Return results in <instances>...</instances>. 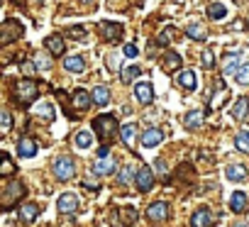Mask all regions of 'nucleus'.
I'll use <instances>...</instances> for the list:
<instances>
[{
    "instance_id": "e433bc0d",
    "label": "nucleus",
    "mask_w": 249,
    "mask_h": 227,
    "mask_svg": "<svg viewBox=\"0 0 249 227\" xmlns=\"http://www.w3.org/2000/svg\"><path fill=\"white\" fill-rule=\"evenodd\" d=\"M10 125H13L10 112H8V110H3V112H0V132L8 135V132H10Z\"/></svg>"
},
{
    "instance_id": "b1692460",
    "label": "nucleus",
    "mask_w": 249,
    "mask_h": 227,
    "mask_svg": "<svg viewBox=\"0 0 249 227\" xmlns=\"http://www.w3.org/2000/svg\"><path fill=\"white\" fill-rule=\"evenodd\" d=\"M64 69H66L69 73H83L86 61H83V56L73 54V56H66V59H64Z\"/></svg>"
},
{
    "instance_id": "f8f14e48",
    "label": "nucleus",
    "mask_w": 249,
    "mask_h": 227,
    "mask_svg": "<svg viewBox=\"0 0 249 227\" xmlns=\"http://www.w3.org/2000/svg\"><path fill=\"white\" fill-rule=\"evenodd\" d=\"M176 83H178L183 90H196V88H198L196 71H191V69H183V71H178V76H176Z\"/></svg>"
},
{
    "instance_id": "a18cd8bd",
    "label": "nucleus",
    "mask_w": 249,
    "mask_h": 227,
    "mask_svg": "<svg viewBox=\"0 0 249 227\" xmlns=\"http://www.w3.org/2000/svg\"><path fill=\"white\" fill-rule=\"evenodd\" d=\"M232 227H249V225H244V222H234Z\"/></svg>"
},
{
    "instance_id": "4c0bfd02",
    "label": "nucleus",
    "mask_w": 249,
    "mask_h": 227,
    "mask_svg": "<svg viewBox=\"0 0 249 227\" xmlns=\"http://www.w3.org/2000/svg\"><path fill=\"white\" fill-rule=\"evenodd\" d=\"M93 144V137H90V132H78L76 135V147H81V149H88Z\"/></svg>"
},
{
    "instance_id": "2f4dec72",
    "label": "nucleus",
    "mask_w": 249,
    "mask_h": 227,
    "mask_svg": "<svg viewBox=\"0 0 249 227\" xmlns=\"http://www.w3.org/2000/svg\"><path fill=\"white\" fill-rule=\"evenodd\" d=\"M178 66H181V56L174 54V52H169V54L164 56V61H161V69H164V71H174V69H178Z\"/></svg>"
},
{
    "instance_id": "72a5a7b5",
    "label": "nucleus",
    "mask_w": 249,
    "mask_h": 227,
    "mask_svg": "<svg viewBox=\"0 0 249 227\" xmlns=\"http://www.w3.org/2000/svg\"><path fill=\"white\" fill-rule=\"evenodd\" d=\"M234 147L249 154V132H247V130H239V132L234 135Z\"/></svg>"
},
{
    "instance_id": "9d476101",
    "label": "nucleus",
    "mask_w": 249,
    "mask_h": 227,
    "mask_svg": "<svg viewBox=\"0 0 249 227\" xmlns=\"http://www.w3.org/2000/svg\"><path fill=\"white\" fill-rule=\"evenodd\" d=\"M98 30H100V37H103L105 42H115L117 37H122V25H120V22H107V20H105V22H100Z\"/></svg>"
},
{
    "instance_id": "c756f323",
    "label": "nucleus",
    "mask_w": 249,
    "mask_h": 227,
    "mask_svg": "<svg viewBox=\"0 0 249 227\" xmlns=\"http://www.w3.org/2000/svg\"><path fill=\"white\" fill-rule=\"evenodd\" d=\"M186 35H188L191 39H196V42H203V39H205V30H203V25H198V22H188Z\"/></svg>"
},
{
    "instance_id": "5701e85b",
    "label": "nucleus",
    "mask_w": 249,
    "mask_h": 227,
    "mask_svg": "<svg viewBox=\"0 0 249 227\" xmlns=\"http://www.w3.org/2000/svg\"><path fill=\"white\" fill-rule=\"evenodd\" d=\"M178 39V30L174 27V25H169V27H164L161 32H159V37H157V44L159 47H169L171 42H176Z\"/></svg>"
},
{
    "instance_id": "ea45409f",
    "label": "nucleus",
    "mask_w": 249,
    "mask_h": 227,
    "mask_svg": "<svg viewBox=\"0 0 249 227\" xmlns=\"http://www.w3.org/2000/svg\"><path fill=\"white\" fill-rule=\"evenodd\" d=\"M200 61H203V69H213V64H215V56H213V52H210V49H203V54H200Z\"/></svg>"
},
{
    "instance_id": "9b49d317",
    "label": "nucleus",
    "mask_w": 249,
    "mask_h": 227,
    "mask_svg": "<svg viewBox=\"0 0 249 227\" xmlns=\"http://www.w3.org/2000/svg\"><path fill=\"white\" fill-rule=\"evenodd\" d=\"M152 186H154V174H152V169H149L147 164H142L140 171H137V188H140L142 193H147Z\"/></svg>"
},
{
    "instance_id": "c85d7f7f",
    "label": "nucleus",
    "mask_w": 249,
    "mask_h": 227,
    "mask_svg": "<svg viewBox=\"0 0 249 227\" xmlns=\"http://www.w3.org/2000/svg\"><path fill=\"white\" fill-rule=\"evenodd\" d=\"M90 103H93V95H90V93H86V90H81V88L73 93V105H76L78 110H88Z\"/></svg>"
},
{
    "instance_id": "a19ab883",
    "label": "nucleus",
    "mask_w": 249,
    "mask_h": 227,
    "mask_svg": "<svg viewBox=\"0 0 249 227\" xmlns=\"http://www.w3.org/2000/svg\"><path fill=\"white\" fill-rule=\"evenodd\" d=\"M15 171V166H13V161H10V157L3 152V176H10Z\"/></svg>"
},
{
    "instance_id": "aec40b11",
    "label": "nucleus",
    "mask_w": 249,
    "mask_h": 227,
    "mask_svg": "<svg viewBox=\"0 0 249 227\" xmlns=\"http://www.w3.org/2000/svg\"><path fill=\"white\" fill-rule=\"evenodd\" d=\"M239 61H242L239 54H227V56L222 59V73H225V76H234V73L239 71V66H242Z\"/></svg>"
},
{
    "instance_id": "bb28decb",
    "label": "nucleus",
    "mask_w": 249,
    "mask_h": 227,
    "mask_svg": "<svg viewBox=\"0 0 249 227\" xmlns=\"http://www.w3.org/2000/svg\"><path fill=\"white\" fill-rule=\"evenodd\" d=\"M32 112H35V118H39L42 122H52L54 120V107L49 103H39Z\"/></svg>"
},
{
    "instance_id": "4be33fe9",
    "label": "nucleus",
    "mask_w": 249,
    "mask_h": 227,
    "mask_svg": "<svg viewBox=\"0 0 249 227\" xmlns=\"http://www.w3.org/2000/svg\"><path fill=\"white\" fill-rule=\"evenodd\" d=\"M18 215H20V220H22V222H27V225H30V222H35V220H37V215H39V205H37V203H25V205L18 210Z\"/></svg>"
},
{
    "instance_id": "c03bdc74",
    "label": "nucleus",
    "mask_w": 249,
    "mask_h": 227,
    "mask_svg": "<svg viewBox=\"0 0 249 227\" xmlns=\"http://www.w3.org/2000/svg\"><path fill=\"white\" fill-rule=\"evenodd\" d=\"M107 69H110V71H117V61H115V54H110V56H107Z\"/></svg>"
},
{
    "instance_id": "412c9836",
    "label": "nucleus",
    "mask_w": 249,
    "mask_h": 227,
    "mask_svg": "<svg viewBox=\"0 0 249 227\" xmlns=\"http://www.w3.org/2000/svg\"><path fill=\"white\" fill-rule=\"evenodd\" d=\"M161 140H164V132H161V130H157V127H152V130H147V132L142 135V144H144V147H149V149L159 147V144H161Z\"/></svg>"
},
{
    "instance_id": "423d86ee",
    "label": "nucleus",
    "mask_w": 249,
    "mask_h": 227,
    "mask_svg": "<svg viewBox=\"0 0 249 227\" xmlns=\"http://www.w3.org/2000/svg\"><path fill=\"white\" fill-rule=\"evenodd\" d=\"M22 35H25L22 22H15V20H5V22H3V32H0V39H3L5 44L13 42V39H20Z\"/></svg>"
},
{
    "instance_id": "c9c22d12",
    "label": "nucleus",
    "mask_w": 249,
    "mask_h": 227,
    "mask_svg": "<svg viewBox=\"0 0 249 227\" xmlns=\"http://www.w3.org/2000/svg\"><path fill=\"white\" fill-rule=\"evenodd\" d=\"M35 69H39V71H49V69H52L49 56H47V54H35Z\"/></svg>"
},
{
    "instance_id": "cd10ccee",
    "label": "nucleus",
    "mask_w": 249,
    "mask_h": 227,
    "mask_svg": "<svg viewBox=\"0 0 249 227\" xmlns=\"http://www.w3.org/2000/svg\"><path fill=\"white\" fill-rule=\"evenodd\" d=\"M90 95H93V103L100 105V107L110 103V88H107V86H95Z\"/></svg>"
},
{
    "instance_id": "7c9ffc66",
    "label": "nucleus",
    "mask_w": 249,
    "mask_h": 227,
    "mask_svg": "<svg viewBox=\"0 0 249 227\" xmlns=\"http://www.w3.org/2000/svg\"><path fill=\"white\" fill-rule=\"evenodd\" d=\"M225 15H227V8L222 3H210L208 5V17L210 20H222Z\"/></svg>"
},
{
    "instance_id": "6e6552de",
    "label": "nucleus",
    "mask_w": 249,
    "mask_h": 227,
    "mask_svg": "<svg viewBox=\"0 0 249 227\" xmlns=\"http://www.w3.org/2000/svg\"><path fill=\"white\" fill-rule=\"evenodd\" d=\"M191 225L193 227H213L215 225V215H213V210L210 208H198L196 212H193V217H191Z\"/></svg>"
},
{
    "instance_id": "0eeeda50",
    "label": "nucleus",
    "mask_w": 249,
    "mask_h": 227,
    "mask_svg": "<svg viewBox=\"0 0 249 227\" xmlns=\"http://www.w3.org/2000/svg\"><path fill=\"white\" fill-rule=\"evenodd\" d=\"M135 100H137L140 105H149V103L154 100V86H152L149 81L135 83Z\"/></svg>"
},
{
    "instance_id": "f03ea898",
    "label": "nucleus",
    "mask_w": 249,
    "mask_h": 227,
    "mask_svg": "<svg viewBox=\"0 0 249 227\" xmlns=\"http://www.w3.org/2000/svg\"><path fill=\"white\" fill-rule=\"evenodd\" d=\"M15 95H18V103H20V105H32V100H37V95H39V86H37V81H32V78H22V81H18V86H15Z\"/></svg>"
},
{
    "instance_id": "7ed1b4c3",
    "label": "nucleus",
    "mask_w": 249,
    "mask_h": 227,
    "mask_svg": "<svg viewBox=\"0 0 249 227\" xmlns=\"http://www.w3.org/2000/svg\"><path fill=\"white\" fill-rule=\"evenodd\" d=\"M22 195H25V183H22L20 178H10L8 186H5V193H3V210H5V212L13 210L15 203H18Z\"/></svg>"
},
{
    "instance_id": "39448f33",
    "label": "nucleus",
    "mask_w": 249,
    "mask_h": 227,
    "mask_svg": "<svg viewBox=\"0 0 249 227\" xmlns=\"http://www.w3.org/2000/svg\"><path fill=\"white\" fill-rule=\"evenodd\" d=\"M52 169H54V174H56L59 181H71L73 174H76V161L69 159V157H59V159L54 161Z\"/></svg>"
},
{
    "instance_id": "a211bd4d",
    "label": "nucleus",
    "mask_w": 249,
    "mask_h": 227,
    "mask_svg": "<svg viewBox=\"0 0 249 227\" xmlns=\"http://www.w3.org/2000/svg\"><path fill=\"white\" fill-rule=\"evenodd\" d=\"M203 118H205V112L203 110H191L183 115V127L186 130H198L203 125Z\"/></svg>"
},
{
    "instance_id": "f704fd0d",
    "label": "nucleus",
    "mask_w": 249,
    "mask_h": 227,
    "mask_svg": "<svg viewBox=\"0 0 249 227\" xmlns=\"http://www.w3.org/2000/svg\"><path fill=\"white\" fill-rule=\"evenodd\" d=\"M234 81H237L239 86H249V64H242V66H239V71L234 73Z\"/></svg>"
},
{
    "instance_id": "1a4fd4ad",
    "label": "nucleus",
    "mask_w": 249,
    "mask_h": 227,
    "mask_svg": "<svg viewBox=\"0 0 249 227\" xmlns=\"http://www.w3.org/2000/svg\"><path fill=\"white\" fill-rule=\"evenodd\" d=\"M166 217H169V205L164 200H157L147 208V220L149 222H164Z\"/></svg>"
},
{
    "instance_id": "393cba45",
    "label": "nucleus",
    "mask_w": 249,
    "mask_h": 227,
    "mask_svg": "<svg viewBox=\"0 0 249 227\" xmlns=\"http://www.w3.org/2000/svg\"><path fill=\"white\" fill-rule=\"evenodd\" d=\"M47 49H49L54 56H61V54H64V49H66L64 37H61V35H52V37H47Z\"/></svg>"
},
{
    "instance_id": "f3484780",
    "label": "nucleus",
    "mask_w": 249,
    "mask_h": 227,
    "mask_svg": "<svg viewBox=\"0 0 249 227\" xmlns=\"http://www.w3.org/2000/svg\"><path fill=\"white\" fill-rule=\"evenodd\" d=\"M247 208H249V198H247V193L234 191V193L230 195V210H232V212H244Z\"/></svg>"
},
{
    "instance_id": "ddd939ff",
    "label": "nucleus",
    "mask_w": 249,
    "mask_h": 227,
    "mask_svg": "<svg viewBox=\"0 0 249 227\" xmlns=\"http://www.w3.org/2000/svg\"><path fill=\"white\" fill-rule=\"evenodd\" d=\"M225 178L232 181V183H244V181H249V174H247L244 166H239V164H230V166L225 169Z\"/></svg>"
},
{
    "instance_id": "37998d69",
    "label": "nucleus",
    "mask_w": 249,
    "mask_h": 227,
    "mask_svg": "<svg viewBox=\"0 0 249 227\" xmlns=\"http://www.w3.org/2000/svg\"><path fill=\"white\" fill-rule=\"evenodd\" d=\"M69 35H71V37H83V35H86V30H83V27H71V30H69Z\"/></svg>"
},
{
    "instance_id": "6ab92c4d",
    "label": "nucleus",
    "mask_w": 249,
    "mask_h": 227,
    "mask_svg": "<svg viewBox=\"0 0 249 227\" xmlns=\"http://www.w3.org/2000/svg\"><path fill=\"white\" fill-rule=\"evenodd\" d=\"M247 112H249V98H237L234 105H232V110H230L232 120H244Z\"/></svg>"
},
{
    "instance_id": "de8ad7c7",
    "label": "nucleus",
    "mask_w": 249,
    "mask_h": 227,
    "mask_svg": "<svg viewBox=\"0 0 249 227\" xmlns=\"http://www.w3.org/2000/svg\"><path fill=\"white\" fill-rule=\"evenodd\" d=\"M37 3H44V0H37Z\"/></svg>"
},
{
    "instance_id": "20e7f679",
    "label": "nucleus",
    "mask_w": 249,
    "mask_h": 227,
    "mask_svg": "<svg viewBox=\"0 0 249 227\" xmlns=\"http://www.w3.org/2000/svg\"><path fill=\"white\" fill-rule=\"evenodd\" d=\"M135 217H137V210L132 205H122L112 210V227H132Z\"/></svg>"
},
{
    "instance_id": "2eb2a0df",
    "label": "nucleus",
    "mask_w": 249,
    "mask_h": 227,
    "mask_svg": "<svg viewBox=\"0 0 249 227\" xmlns=\"http://www.w3.org/2000/svg\"><path fill=\"white\" fill-rule=\"evenodd\" d=\"M120 135H122L124 147L135 149V142H137V125H135V122H124V125L120 127Z\"/></svg>"
},
{
    "instance_id": "58836bf2",
    "label": "nucleus",
    "mask_w": 249,
    "mask_h": 227,
    "mask_svg": "<svg viewBox=\"0 0 249 227\" xmlns=\"http://www.w3.org/2000/svg\"><path fill=\"white\" fill-rule=\"evenodd\" d=\"M132 176H135V166H124V169L120 171V176H117V178H120V183H122V186H127V183L132 181Z\"/></svg>"
},
{
    "instance_id": "dca6fc26",
    "label": "nucleus",
    "mask_w": 249,
    "mask_h": 227,
    "mask_svg": "<svg viewBox=\"0 0 249 227\" xmlns=\"http://www.w3.org/2000/svg\"><path fill=\"white\" fill-rule=\"evenodd\" d=\"M18 154H20V159H32L37 154V142L32 137H22L18 144Z\"/></svg>"
},
{
    "instance_id": "a878e982",
    "label": "nucleus",
    "mask_w": 249,
    "mask_h": 227,
    "mask_svg": "<svg viewBox=\"0 0 249 227\" xmlns=\"http://www.w3.org/2000/svg\"><path fill=\"white\" fill-rule=\"evenodd\" d=\"M115 169H117V161L110 159V157H103V159H98V161L93 164V171H95V174H112Z\"/></svg>"
},
{
    "instance_id": "4468645a",
    "label": "nucleus",
    "mask_w": 249,
    "mask_h": 227,
    "mask_svg": "<svg viewBox=\"0 0 249 227\" xmlns=\"http://www.w3.org/2000/svg\"><path fill=\"white\" fill-rule=\"evenodd\" d=\"M56 210H59V212H73V210H78V195H76V193H64V195H59Z\"/></svg>"
},
{
    "instance_id": "49530a36",
    "label": "nucleus",
    "mask_w": 249,
    "mask_h": 227,
    "mask_svg": "<svg viewBox=\"0 0 249 227\" xmlns=\"http://www.w3.org/2000/svg\"><path fill=\"white\" fill-rule=\"evenodd\" d=\"M78 3H93V0H78Z\"/></svg>"
},
{
    "instance_id": "f257e3e1",
    "label": "nucleus",
    "mask_w": 249,
    "mask_h": 227,
    "mask_svg": "<svg viewBox=\"0 0 249 227\" xmlns=\"http://www.w3.org/2000/svg\"><path fill=\"white\" fill-rule=\"evenodd\" d=\"M93 130L98 132V140H103L105 144H110L112 137H115V132H117V120L112 115H98L93 120Z\"/></svg>"
},
{
    "instance_id": "473e14b6",
    "label": "nucleus",
    "mask_w": 249,
    "mask_h": 227,
    "mask_svg": "<svg viewBox=\"0 0 249 227\" xmlns=\"http://www.w3.org/2000/svg\"><path fill=\"white\" fill-rule=\"evenodd\" d=\"M140 73H142V69H140L137 64H132V66H127V69H122V83H132L135 78H140Z\"/></svg>"
},
{
    "instance_id": "79ce46f5",
    "label": "nucleus",
    "mask_w": 249,
    "mask_h": 227,
    "mask_svg": "<svg viewBox=\"0 0 249 227\" xmlns=\"http://www.w3.org/2000/svg\"><path fill=\"white\" fill-rule=\"evenodd\" d=\"M122 52H124V56H130V59H135V56H137V47H135V44H124V47H122Z\"/></svg>"
}]
</instances>
